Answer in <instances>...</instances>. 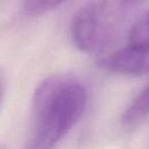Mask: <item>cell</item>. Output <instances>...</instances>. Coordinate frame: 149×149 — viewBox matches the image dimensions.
<instances>
[{
	"mask_svg": "<svg viewBox=\"0 0 149 149\" xmlns=\"http://www.w3.org/2000/svg\"><path fill=\"white\" fill-rule=\"evenodd\" d=\"M1 95H2V88H1V83H0V101H1Z\"/></svg>",
	"mask_w": 149,
	"mask_h": 149,
	"instance_id": "ba28073f",
	"label": "cell"
},
{
	"mask_svg": "<svg viewBox=\"0 0 149 149\" xmlns=\"http://www.w3.org/2000/svg\"><path fill=\"white\" fill-rule=\"evenodd\" d=\"M130 42H149V12L137 19L128 31Z\"/></svg>",
	"mask_w": 149,
	"mask_h": 149,
	"instance_id": "8992f818",
	"label": "cell"
},
{
	"mask_svg": "<svg viewBox=\"0 0 149 149\" xmlns=\"http://www.w3.org/2000/svg\"><path fill=\"white\" fill-rule=\"evenodd\" d=\"M86 100L84 85L71 77L54 76L41 83L33 99L31 147L56 146L81 118Z\"/></svg>",
	"mask_w": 149,
	"mask_h": 149,
	"instance_id": "6da1fadb",
	"label": "cell"
},
{
	"mask_svg": "<svg viewBox=\"0 0 149 149\" xmlns=\"http://www.w3.org/2000/svg\"><path fill=\"white\" fill-rule=\"evenodd\" d=\"M130 6L122 0H90L74 15L71 36L83 52L98 55L115 45L128 28Z\"/></svg>",
	"mask_w": 149,
	"mask_h": 149,
	"instance_id": "7a4b0ae2",
	"label": "cell"
},
{
	"mask_svg": "<svg viewBox=\"0 0 149 149\" xmlns=\"http://www.w3.org/2000/svg\"><path fill=\"white\" fill-rule=\"evenodd\" d=\"M105 71L123 76H142L149 72V42H129L128 45L99 58Z\"/></svg>",
	"mask_w": 149,
	"mask_h": 149,
	"instance_id": "3957f363",
	"label": "cell"
},
{
	"mask_svg": "<svg viewBox=\"0 0 149 149\" xmlns=\"http://www.w3.org/2000/svg\"><path fill=\"white\" fill-rule=\"evenodd\" d=\"M149 115V84L130 101L121 116V123L125 128H135Z\"/></svg>",
	"mask_w": 149,
	"mask_h": 149,
	"instance_id": "277c9868",
	"label": "cell"
},
{
	"mask_svg": "<svg viewBox=\"0 0 149 149\" xmlns=\"http://www.w3.org/2000/svg\"><path fill=\"white\" fill-rule=\"evenodd\" d=\"M126 5H128V6H135V5H139V3H143V2H146V1H149V0H122Z\"/></svg>",
	"mask_w": 149,
	"mask_h": 149,
	"instance_id": "52a82bcc",
	"label": "cell"
},
{
	"mask_svg": "<svg viewBox=\"0 0 149 149\" xmlns=\"http://www.w3.org/2000/svg\"><path fill=\"white\" fill-rule=\"evenodd\" d=\"M66 1L68 0H23V7L29 15L38 16L57 8Z\"/></svg>",
	"mask_w": 149,
	"mask_h": 149,
	"instance_id": "5b68a950",
	"label": "cell"
}]
</instances>
